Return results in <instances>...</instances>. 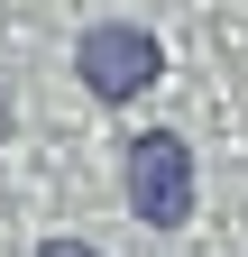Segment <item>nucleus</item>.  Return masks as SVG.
I'll return each instance as SVG.
<instances>
[{
    "instance_id": "nucleus-1",
    "label": "nucleus",
    "mask_w": 248,
    "mask_h": 257,
    "mask_svg": "<svg viewBox=\"0 0 248 257\" xmlns=\"http://www.w3.org/2000/svg\"><path fill=\"white\" fill-rule=\"evenodd\" d=\"M129 211L147 230H184L193 220V147H184V128H138V147H129Z\"/></svg>"
},
{
    "instance_id": "nucleus-2",
    "label": "nucleus",
    "mask_w": 248,
    "mask_h": 257,
    "mask_svg": "<svg viewBox=\"0 0 248 257\" xmlns=\"http://www.w3.org/2000/svg\"><path fill=\"white\" fill-rule=\"evenodd\" d=\"M74 74H83L92 101H138V92L166 74V55H157V37H147L138 19H101V28H83Z\"/></svg>"
},
{
    "instance_id": "nucleus-3",
    "label": "nucleus",
    "mask_w": 248,
    "mask_h": 257,
    "mask_svg": "<svg viewBox=\"0 0 248 257\" xmlns=\"http://www.w3.org/2000/svg\"><path fill=\"white\" fill-rule=\"evenodd\" d=\"M37 257H101V248H92V239H46Z\"/></svg>"
}]
</instances>
